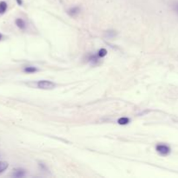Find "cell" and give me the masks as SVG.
Listing matches in <instances>:
<instances>
[{"label": "cell", "instance_id": "6da1fadb", "mask_svg": "<svg viewBox=\"0 0 178 178\" xmlns=\"http://www.w3.org/2000/svg\"><path fill=\"white\" fill-rule=\"evenodd\" d=\"M37 85L39 89H42V90H52V89H54L56 87V84L54 83L47 80L38 81Z\"/></svg>", "mask_w": 178, "mask_h": 178}, {"label": "cell", "instance_id": "7a4b0ae2", "mask_svg": "<svg viewBox=\"0 0 178 178\" xmlns=\"http://www.w3.org/2000/svg\"><path fill=\"white\" fill-rule=\"evenodd\" d=\"M156 151L162 156H168L170 153V148L165 144H158L156 147Z\"/></svg>", "mask_w": 178, "mask_h": 178}, {"label": "cell", "instance_id": "3957f363", "mask_svg": "<svg viewBox=\"0 0 178 178\" xmlns=\"http://www.w3.org/2000/svg\"><path fill=\"white\" fill-rule=\"evenodd\" d=\"M12 175L14 177H23L25 175V170L23 169H17L14 170Z\"/></svg>", "mask_w": 178, "mask_h": 178}, {"label": "cell", "instance_id": "277c9868", "mask_svg": "<svg viewBox=\"0 0 178 178\" xmlns=\"http://www.w3.org/2000/svg\"><path fill=\"white\" fill-rule=\"evenodd\" d=\"M15 24L17 27H19V29H21V30H24L26 28V24L22 19H17L15 20Z\"/></svg>", "mask_w": 178, "mask_h": 178}, {"label": "cell", "instance_id": "5b68a950", "mask_svg": "<svg viewBox=\"0 0 178 178\" xmlns=\"http://www.w3.org/2000/svg\"><path fill=\"white\" fill-rule=\"evenodd\" d=\"M79 12H80V8H79V7H72V8H70V9L68 11L69 15L71 16V17H75V16H77Z\"/></svg>", "mask_w": 178, "mask_h": 178}, {"label": "cell", "instance_id": "8992f818", "mask_svg": "<svg viewBox=\"0 0 178 178\" xmlns=\"http://www.w3.org/2000/svg\"><path fill=\"white\" fill-rule=\"evenodd\" d=\"M24 71L26 73H34V72L38 71V69L36 67H33V66H28L24 69Z\"/></svg>", "mask_w": 178, "mask_h": 178}, {"label": "cell", "instance_id": "52a82bcc", "mask_svg": "<svg viewBox=\"0 0 178 178\" xmlns=\"http://www.w3.org/2000/svg\"><path fill=\"white\" fill-rule=\"evenodd\" d=\"M7 3L5 2V1H1L0 2V14H4L5 13L6 10H7Z\"/></svg>", "mask_w": 178, "mask_h": 178}, {"label": "cell", "instance_id": "ba28073f", "mask_svg": "<svg viewBox=\"0 0 178 178\" xmlns=\"http://www.w3.org/2000/svg\"><path fill=\"white\" fill-rule=\"evenodd\" d=\"M117 122L120 125H126L130 122V118L128 117H120L118 120H117Z\"/></svg>", "mask_w": 178, "mask_h": 178}, {"label": "cell", "instance_id": "9c48e42d", "mask_svg": "<svg viewBox=\"0 0 178 178\" xmlns=\"http://www.w3.org/2000/svg\"><path fill=\"white\" fill-rule=\"evenodd\" d=\"M9 164L7 162H0V173L5 171L8 168Z\"/></svg>", "mask_w": 178, "mask_h": 178}, {"label": "cell", "instance_id": "30bf717a", "mask_svg": "<svg viewBox=\"0 0 178 178\" xmlns=\"http://www.w3.org/2000/svg\"><path fill=\"white\" fill-rule=\"evenodd\" d=\"M116 36V32L114 31V30H110V31H107L106 34H105V37L108 38H113Z\"/></svg>", "mask_w": 178, "mask_h": 178}, {"label": "cell", "instance_id": "8fae6325", "mask_svg": "<svg viewBox=\"0 0 178 178\" xmlns=\"http://www.w3.org/2000/svg\"><path fill=\"white\" fill-rule=\"evenodd\" d=\"M107 53H108L107 50L103 48V49H100V50H98V52H97V56H98L99 58H103V57H105V56L107 55Z\"/></svg>", "mask_w": 178, "mask_h": 178}, {"label": "cell", "instance_id": "7c38bea8", "mask_svg": "<svg viewBox=\"0 0 178 178\" xmlns=\"http://www.w3.org/2000/svg\"><path fill=\"white\" fill-rule=\"evenodd\" d=\"M98 58H99L98 56L97 57L96 55H92V56H91L90 58H89V61H90L91 64H97V63H98V61H99Z\"/></svg>", "mask_w": 178, "mask_h": 178}, {"label": "cell", "instance_id": "4fadbf2b", "mask_svg": "<svg viewBox=\"0 0 178 178\" xmlns=\"http://www.w3.org/2000/svg\"><path fill=\"white\" fill-rule=\"evenodd\" d=\"M17 1V5H23V0H16Z\"/></svg>", "mask_w": 178, "mask_h": 178}, {"label": "cell", "instance_id": "5bb4252c", "mask_svg": "<svg viewBox=\"0 0 178 178\" xmlns=\"http://www.w3.org/2000/svg\"><path fill=\"white\" fill-rule=\"evenodd\" d=\"M2 38H3V35L0 33V40H2Z\"/></svg>", "mask_w": 178, "mask_h": 178}, {"label": "cell", "instance_id": "9a60e30c", "mask_svg": "<svg viewBox=\"0 0 178 178\" xmlns=\"http://www.w3.org/2000/svg\"><path fill=\"white\" fill-rule=\"evenodd\" d=\"M176 10H177V11H178V5H176Z\"/></svg>", "mask_w": 178, "mask_h": 178}]
</instances>
